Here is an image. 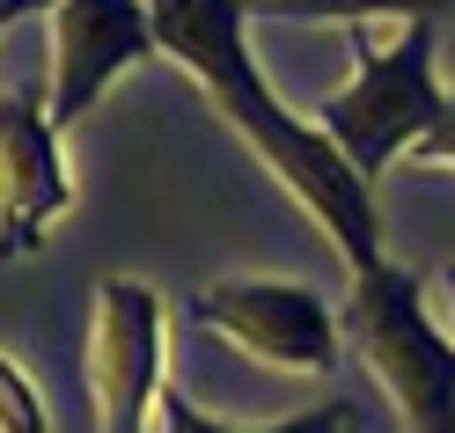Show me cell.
<instances>
[{
	"instance_id": "1",
	"label": "cell",
	"mask_w": 455,
	"mask_h": 433,
	"mask_svg": "<svg viewBox=\"0 0 455 433\" xmlns=\"http://www.w3.org/2000/svg\"><path fill=\"white\" fill-rule=\"evenodd\" d=\"M148 8H155V30H162V60H177L198 81V96L220 110V125L235 132L243 148L265 162V177L338 243V257H346L353 272L382 265L375 184L331 148L316 118H301V110H287L272 96L258 52L243 37V22H250L243 0H148Z\"/></svg>"
},
{
	"instance_id": "2",
	"label": "cell",
	"mask_w": 455,
	"mask_h": 433,
	"mask_svg": "<svg viewBox=\"0 0 455 433\" xmlns=\"http://www.w3.org/2000/svg\"><path fill=\"white\" fill-rule=\"evenodd\" d=\"M434 30L441 22H396V37H375L353 22V81L316 103V125L367 184L389 162H404L434 132L448 89L434 81Z\"/></svg>"
},
{
	"instance_id": "3",
	"label": "cell",
	"mask_w": 455,
	"mask_h": 433,
	"mask_svg": "<svg viewBox=\"0 0 455 433\" xmlns=\"http://www.w3.org/2000/svg\"><path fill=\"white\" fill-rule=\"evenodd\" d=\"M338 324H346L360 367L389 389L404 433H455V338L426 316L419 272H404L396 257L353 272Z\"/></svg>"
},
{
	"instance_id": "4",
	"label": "cell",
	"mask_w": 455,
	"mask_h": 433,
	"mask_svg": "<svg viewBox=\"0 0 455 433\" xmlns=\"http://www.w3.org/2000/svg\"><path fill=\"white\" fill-rule=\"evenodd\" d=\"M191 324L287 374H331L346 353L338 309L301 279H213L191 294Z\"/></svg>"
},
{
	"instance_id": "5",
	"label": "cell",
	"mask_w": 455,
	"mask_h": 433,
	"mask_svg": "<svg viewBox=\"0 0 455 433\" xmlns=\"http://www.w3.org/2000/svg\"><path fill=\"white\" fill-rule=\"evenodd\" d=\"M162 338H169V309L148 279L110 272L96 279V316H89V404H96V433H148L155 404H162Z\"/></svg>"
},
{
	"instance_id": "6",
	"label": "cell",
	"mask_w": 455,
	"mask_h": 433,
	"mask_svg": "<svg viewBox=\"0 0 455 433\" xmlns=\"http://www.w3.org/2000/svg\"><path fill=\"white\" fill-rule=\"evenodd\" d=\"M74 213L67 132L52 125L37 89H0V257L22 265L52 243V228Z\"/></svg>"
},
{
	"instance_id": "7",
	"label": "cell",
	"mask_w": 455,
	"mask_h": 433,
	"mask_svg": "<svg viewBox=\"0 0 455 433\" xmlns=\"http://www.w3.org/2000/svg\"><path fill=\"white\" fill-rule=\"evenodd\" d=\"M162 60V30L148 0H60L52 8V125L74 132L89 110L103 103V89L125 67Z\"/></svg>"
},
{
	"instance_id": "8",
	"label": "cell",
	"mask_w": 455,
	"mask_h": 433,
	"mask_svg": "<svg viewBox=\"0 0 455 433\" xmlns=\"http://www.w3.org/2000/svg\"><path fill=\"white\" fill-rule=\"evenodd\" d=\"M155 433H353V404H316V412H294V419H272V426H228L213 412H198V404L169 382L162 404H155Z\"/></svg>"
},
{
	"instance_id": "9",
	"label": "cell",
	"mask_w": 455,
	"mask_h": 433,
	"mask_svg": "<svg viewBox=\"0 0 455 433\" xmlns=\"http://www.w3.org/2000/svg\"><path fill=\"white\" fill-rule=\"evenodd\" d=\"M250 15H301V22H375V15H396V22H441L455 15V0H243Z\"/></svg>"
},
{
	"instance_id": "10",
	"label": "cell",
	"mask_w": 455,
	"mask_h": 433,
	"mask_svg": "<svg viewBox=\"0 0 455 433\" xmlns=\"http://www.w3.org/2000/svg\"><path fill=\"white\" fill-rule=\"evenodd\" d=\"M0 433H52V412L15 353H0Z\"/></svg>"
},
{
	"instance_id": "11",
	"label": "cell",
	"mask_w": 455,
	"mask_h": 433,
	"mask_svg": "<svg viewBox=\"0 0 455 433\" xmlns=\"http://www.w3.org/2000/svg\"><path fill=\"white\" fill-rule=\"evenodd\" d=\"M404 162H419V169H455V81H448V103H441L434 132H426V140H419V148H411Z\"/></svg>"
},
{
	"instance_id": "12",
	"label": "cell",
	"mask_w": 455,
	"mask_h": 433,
	"mask_svg": "<svg viewBox=\"0 0 455 433\" xmlns=\"http://www.w3.org/2000/svg\"><path fill=\"white\" fill-rule=\"evenodd\" d=\"M37 8H60V0H0V22H22V15H37Z\"/></svg>"
},
{
	"instance_id": "13",
	"label": "cell",
	"mask_w": 455,
	"mask_h": 433,
	"mask_svg": "<svg viewBox=\"0 0 455 433\" xmlns=\"http://www.w3.org/2000/svg\"><path fill=\"white\" fill-rule=\"evenodd\" d=\"M441 286H448V301H455V265H448V272H441Z\"/></svg>"
},
{
	"instance_id": "14",
	"label": "cell",
	"mask_w": 455,
	"mask_h": 433,
	"mask_svg": "<svg viewBox=\"0 0 455 433\" xmlns=\"http://www.w3.org/2000/svg\"><path fill=\"white\" fill-rule=\"evenodd\" d=\"M0 30H8V22H0Z\"/></svg>"
}]
</instances>
